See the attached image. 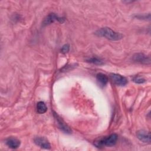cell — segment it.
Returning a JSON list of instances; mask_svg holds the SVG:
<instances>
[{
	"mask_svg": "<svg viewBox=\"0 0 151 151\" xmlns=\"http://www.w3.org/2000/svg\"><path fill=\"white\" fill-rule=\"evenodd\" d=\"M69 50H70V46H69L68 44H67L64 45L62 47L61 51V52L63 53H67V52H68L69 51Z\"/></svg>",
	"mask_w": 151,
	"mask_h": 151,
	"instance_id": "obj_14",
	"label": "cell"
},
{
	"mask_svg": "<svg viewBox=\"0 0 151 151\" xmlns=\"http://www.w3.org/2000/svg\"><path fill=\"white\" fill-rule=\"evenodd\" d=\"M95 34L97 36L105 37L107 39L112 40V41H118L121 40L123 38L122 34L119 32H115L112 30L111 28L108 27L101 28V29L97 30Z\"/></svg>",
	"mask_w": 151,
	"mask_h": 151,
	"instance_id": "obj_2",
	"label": "cell"
},
{
	"mask_svg": "<svg viewBox=\"0 0 151 151\" xmlns=\"http://www.w3.org/2000/svg\"><path fill=\"white\" fill-rule=\"evenodd\" d=\"M133 81L137 83V84H142V83H144L146 80L144 78H143L141 76H135L133 78Z\"/></svg>",
	"mask_w": 151,
	"mask_h": 151,
	"instance_id": "obj_13",
	"label": "cell"
},
{
	"mask_svg": "<svg viewBox=\"0 0 151 151\" xmlns=\"http://www.w3.org/2000/svg\"><path fill=\"white\" fill-rule=\"evenodd\" d=\"M87 61L94 64H96V65H102L103 64V61L99 58L96 57H93L90 58L89 59L87 60Z\"/></svg>",
	"mask_w": 151,
	"mask_h": 151,
	"instance_id": "obj_12",
	"label": "cell"
},
{
	"mask_svg": "<svg viewBox=\"0 0 151 151\" xmlns=\"http://www.w3.org/2000/svg\"><path fill=\"white\" fill-rule=\"evenodd\" d=\"M47 110V107L43 101H39L37 104V111L40 114H43Z\"/></svg>",
	"mask_w": 151,
	"mask_h": 151,
	"instance_id": "obj_11",
	"label": "cell"
},
{
	"mask_svg": "<svg viewBox=\"0 0 151 151\" xmlns=\"http://www.w3.org/2000/svg\"><path fill=\"white\" fill-rule=\"evenodd\" d=\"M96 79L97 82L102 86H105L108 82V77L106 75L103 73H99L96 76Z\"/></svg>",
	"mask_w": 151,
	"mask_h": 151,
	"instance_id": "obj_10",
	"label": "cell"
},
{
	"mask_svg": "<svg viewBox=\"0 0 151 151\" xmlns=\"http://www.w3.org/2000/svg\"><path fill=\"white\" fill-rule=\"evenodd\" d=\"M132 60L136 63L149 65L150 64V58L149 56L143 53H136L132 57Z\"/></svg>",
	"mask_w": 151,
	"mask_h": 151,
	"instance_id": "obj_4",
	"label": "cell"
},
{
	"mask_svg": "<svg viewBox=\"0 0 151 151\" xmlns=\"http://www.w3.org/2000/svg\"><path fill=\"white\" fill-rule=\"evenodd\" d=\"M110 76L112 81L117 86H124L127 83V80L126 78L120 74L111 73Z\"/></svg>",
	"mask_w": 151,
	"mask_h": 151,
	"instance_id": "obj_6",
	"label": "cell"
},
{
	"mask_svg": "<svg viewBox=\"0 0 151 151\" xmlns=\"http://www.w3.org/2000/svg\"><path fill=\"white\" fill-rule=\"evenodd\" d=\"M117 138L118 136L115 133H113L109 136L99 137L94 141V145L99 148L104 146H112L116 143Z\"/></svg>",
	"mask_w": 151,
	"mask_h": 151,
	"instance_id": "obj_1",
	"label": "cell"
},
{
	"mask_svg": "<svg viewBox=\"0 0 151 151\" xmlns=\"http://www.w3.org/2000/svg\"><path fill=\"white\" fill-rule=\"evenodd\" d=\"M6 144L11 149H17L20 145V141L15 137H9L6 140Z\"/></svg>",
	"mask_w": 151,
	"mask_h": 151,
	"instance_id": "obj_9",
	"label": "cell"
},
{
	"mask_svg": "<svg viewBox=\"0 0 151 151\" xmlns=\"http://www.w3.org/2000/svg\"><path fill=\"white\" fill-rule=\"evenodd\" d=\"M64 18H61L58 17L57 15H56L55 14L52 13V14H48L44 19L43 22H42V25L43 26H46L48 25H50L55 21H58L59 22L63 23L64 21Z\"/></svg>",
	"mask_w": 151,
	"mask_h": 151,
	"instance_id": "obj_3",
	"label": "cell"
},
{
	"mask_svg": "<svg viewBox=\"0 0 151 151\" xmlns=\"http://www.w3.org/2000/svg\"><path fill=\"white\" fill-rule=\"evenodd\" d=\"M53 115H54V117L55 119L56 120V121L57 122V124H58V126L59 128L65 133H68V134L71 133V129L64 122V120L59 116V115L57 114L55 112L53 113Z\"/></svg>",
	"mask_w": 151,
	"mask_h": 151,
	"instance_id": "obj_5",
	"label": "cell"
},
{
	"mask_svg": "<svg viewBox=\"0 0 151 151\" xmlns=\"http://www.w3.org/2000/svg\"><path fill=\"white\" fill-rule=\"evenodd\" d=\"M137 137L142 142L150 143V133L145 130H140L136 133Z\"/></svg>",
	"mask_w": 151,
	"mask_h": 151,
	"instance_id": "obj_7",
	"label": "cell"
},
{
	"mask_svg": "<svg viewBox=\"0 0 151 151\" xmlns=\"http://www.w3.org/2000/svg\"><path fill=\"white\" fill-rule=\"evenodd\" d=\"M34 143L41 148L49 149L51 148V145L49 142L44 137H36L34 139Z\"/></svg>",
	"mask_w": 151,
	"mask_h": 151,
	"instance_id": "obj_8",
	"label": "cell"
}]
</instances>
